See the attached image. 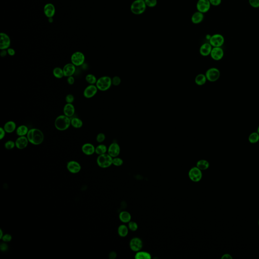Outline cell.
Wrapping results in <instances>:
<instances>
[{"mask_svg":"<svg viewBox=\"0 0 259 259\" xmlns=\"http://www.w3.org/2000/svg\"><path fill=\"white\" fill-rule=\"evenodd\" d=\"M27 137L29 142L34 145L41 144L44 140V135L43 132L37 128L29 130Z\"/></svg>","mask_w":259,"mask_h":259,"instance_id":"6da1fadb","label":"cell"},{"mask_svg":"<svg viewBox=\"0 0 259 259\" xmlns=\"http://www.w3.org/2000/svg\"><path fill=\"white\" fill-rule=\"evenodd\" d=\"M54 126L55 128L59 131H65L71 126V119L64 114L60 115L55 120Z\"/></svg>","mask_w":259,"mask_h":259,"instance_id":"7a4b0ae2","label":"cell"},{"mask_svg":"<svg viewBox=\"0 0 259 259\" xmlns=\"http://www.w3.org/2000/svg\"><path fill=\"white\" fill-rule=\"evenodd\" d=\"M112 78L107 75L98 78L96 86L99 91L104 92L109 90L112 85Z\"/></svg>","mask_w":259,"mask_h":259,"instance_id":"3957f363","label":"cell"},{"mask_svg":"<svg viewBox=\"0 0 259 259\" xmlns=\"http://www.w3.org/2000/svg\"><path fill=\"white\" fill-rule=\"evenodd\" d=\"M112 158L108 153L99 155L97 159V165L100 168L105 169L109 168L112 165Z\"/></svg>","mask_w":259,"mask_h":259,"instance_id":"277c9868","label":"cell"},{"mask_svg":"<svg viewBox=\"0 0 259 259\" xmlns=\"http://www.w3.org/2000/svg\"><path fill=\"white\" fill-rule=\"evenodd\" d=\"M146 8L144 0H136L131 5V10L133 13L139 15L144 12Z\"/></svg>","mask_w":259,"mask_h":259,"instance_id":"5b68a950","label":"cell"},{"mask_svg":"<svg viewBox=\"0 0 259 259\" xmlns=\"http://www.w3.org/2000/svg\"><path fill=\"white\" fill-rule=\"evenodd\" d=\"M71 63L75 65L76 67L82 66L85 61V56L81 52H75L71 56Z\"/></svg>","mask_w":259,"mask_h":259,"instance_id":"8992f818","label":"cell"},{"mask_svg":"<svg viewBox=\"0 0 259 259\" xmlns=\"http://www.w3.org/2000/svg\"><path fill=\"white\" fill-rule=\"evenodd\" d=\"M205 75L208 81L210 82H214L219 79L221 73L218 68L212 67L207 70Z\"/></svg>","mask_w":259,"mask_h":259,"instance_id":"52a82bcc","label":"cell"},{"mask_svg":"<svg viewBox=\"0 0 259 259\" xmlns=\"http://www.w3.org/2000/svg\"><path fill=\"white\" fill-rule=\"evenodd\" d=\"M209 42L213 47H221L224 44L225 38L221 34H215L211 36Z\"/></svg>","mask_w":259,"mask_h":259,"instance_id":"ba28073f","label":"cell"},{"mask_svg":"<svg viewBox=\"0 0 259 259\" xmlns=\"http://www.w3.org/2000/svg\"><path fill=\"white\" fill-rule=\"evenodd\" d=\"M188 176L193 182H198L202 180V171L196 166H194L189 171Z\"/></svg>","mask_w":259,"mask_h":259,"instance_id":"9c48e42d","label":"cell"},{"mask_svg":"<svg viewBox=\"0 0 259 259\" xmlns=\"http://www.w3.org/2000/svg\"><path fill=\"white\" fill-rule=\"evenodd\" d=\"M129 246L131 250L136 253L141 250L143 247V242L140 238L134 237L130 240Z\"/></svg>","mask_w":259,"mask_h":259,"instance_id":"30bf717a","label":"cell"},{"mask_svg":"<svg viewBox=\"0 0 259 259\" xmlns=\"http://www.w3.org/2000/svg\"><path fill=\"white\" fill-rule=\"evenodd\" d=\"M98 91L96 85H89L84 90L83 95L86 98H91L96 95Z\"/></svg>","mask_w":259,"mask_h":259,"instance_id":"8fae6325","label":"cell"},{"mask_svg":"<svg viewBox=\"0 0 259 259\" xmlns=\"http://www.w3.org/2000/svg\"><path fill=\"white\" fill-rule=\"evenodd\" d=\"M210 5L209 0H199L196 4V7L198 11L205 13L209 11Z\"/></svg>","mask_w":259,"mask_h":259,"instance_id":"7c38bea8","label":"cell"},{"mask_svg":"<svg viewBox=\"0 0 259 259\" xmlns=\"http://www.w3.org/2000/svg\"><path fill=\"white\" fill-rule=\"evenodd\" d=\"M66 167L68 171L72 174L78 173L81 171L82 169L80 163L75 161H71L68 162Z\"/></svg>","mask_w":259,"mask_h":259,"instance_id":"4fadbf2b","label":"cell"},{"mask_svg":"<svg viewBox=\"0 0 259 259\" xmlns=\"http://www.w3.org/2000/svg\"><path fill=\"white\" fill-rule=\"evenodd\" d=\"M121 152V148L119 144L116 142L111 143L108 148V153L112 158L118 157Z\"/></svg>","mask_w":259,"mask_h":259,"instance_id":"5bb4252c","label":"cell"},{"mask_svg":"<svg viewBox=\"0 0 259 259\" xmlns=\"http://www.w3.org/2000/svg\"><path fill=\"white\" fill-rule=\"evenodd\" d=\"M1 41H0V49L7 50L10 46L11 40L9 35L4 32L1 33Z\"/></svg>","mask_w":259,"mask_h":259,"instance_id":"9a60e30c","label":"cell"},{"mask_svg":"<svg viewBox=\"0 0 259 259\" xmlns=\"http://www.w3.org/2000/svg\"><path fill=\"white\" fill-rule=\"evenodd\" d=\"M224 51L221 47H213L210 53L212 59L216 61L220 60L224 56Z\"/></svg>","mask_w":259,"mask_h":259,"instance_id":"2e32d148","label":"cell"},{"mask_svg":"<svg viewBox=\"0 0 259 259\" xmlns=\"http://www.w3.org/2000/svg\"><path fill=\"white\" fill-rule=\"evenodd\" d=\"M28 139L27 138V136H18L17 138L16 139L15 141V145L17 148L18 149H24L27 148L28 146Z\"/></svg>","mask_w":259,"mask_h":259,"instance_id":"e0dca14e","label":"cell"},{"mask_svg":"<svg viewBox=\"0 0 259 259\" xmlns=\"http://www.w3.org/2000/svg\"><path fill=\"white\" fill-rule=\"evenodd\" d=\"M63 71L65 77L67 78L71 76H73L76 71V66L72 63H68L64 66Z\"/></svg>","mask_w":259,"mask_h":259,"instance_id":"ac0fdd59","label":"cell"},{"mask_svg":"<svg viewBox=\"0 0 259 259\" xmlns=\"http://www.w3.org/2000/svg\"><path fill=\"white\" fill-rule=\"evenodd\" d=\"M82 150L86 155H92L95 153V147L92 143H85L82 145Z\"/></svg>","mask_w":259,"mask_h":259,"instance_id":"d6986e66","label":"cell"},{"mask_svg":"<svg viewBox=\"0 0 259 259\" xmlns=\"http://www.w3.org/2000/svg\"><path fill=\"white\" fill-rule=\"evenodd\" d=\"M75 108L72 103H66L64 106V114L69 118H72L75 113Z\"/></svg>","mask_w":259,"mask_h":259,"instance_id":"ffe728a7","label":"cell"},{"mask_svg":"<svg viewBox=\"0 0 259 259\" xmlns=\"http://www.w3.org/2000/svg\"><path fill=\"white\" fill-rule=\"evenodd\" d=\"M45 14L48 18L53 17L55 13V8L51 3H48L44 8Z\"/></svg>","mask_w":259,"mask_h":259,"instance_id":"44dd1931","label":"cell"},{"mask_svg":"<svg viewBox=\"0 0 259 259\" xmlns=\"http://www.w3.org/2000/svg\"><path fill=\"white\" fill-rule=\"evenodd\" d=\"M212 49V46L210 43H205L200 47L199 49V53L202 56H209L210 54Z\"/></svg>","mask_w":259,"mask_h":259,"instance_id":"7402d4cb","label":"cell"},{"mask_svg":"<svg viewBox=\"0 0 259 259\" xmlns=\"http://www.w3.org/2000/svg\"><path fill=\"white\" fill-rule=\"evenodd\" d=\"M3 128L6 131V133L11 134L16 131L17 125L14 121H8L5 124Z\"/></svg>","mask_w":259,"mask_h":259,"instance_id":"603a6c76","label":"cell"},{"mask_svg":"<svg viewBox=\"0 0 259 259\" xmlns=\"http://www.w3.org/2000/svg\"><path fill=\"white\" fill-rule=\"evenodd\" d=\"M29 130L27 126L22 125L17 127L16 133L18 136H25L27 135Z\"/></svg>","mask_w":259,"mask_h":259,"instance_id":"cb8c5ba5","label":"cell"},{"mask_svg":"<svg viewBox=\"0 0 259 259\" xmlns=\"http://www.w3.org/2000/svg\"><path fill=\"white\" fill-rule=\"evenodd\" d=\"M131 215L128 212L122 211L121 212L119 215V219L122 222L127 223L131 221Z\"/></svg>","mask_w":259,"mask_h":259,"instance_id":"d4e9b609","label":"cell"},{"mask_svg":"<svg viewBox=\"0 0 259 259\" xmlns=\"http://www.w3.org/2000/svg\"><path fill=\"white\" fill-rule=\"evenodd\" d=\"M203 18H204V16H203V13L202 12L197 11V12H195L192 16V22L194 24H199L202 21Z\"/></svg>","mask_w":259,"mask_h":259,"instance_id":"484cf974","label":"cell"},{"mask_svg":"<svg viewBox=\"0 0 259 259\" xmlns=\"http://www.w3.org/2000/svg\"><path fill=\"white\" fill-rule=\"evenodd\" d=\"M195 82L198 86H203L206 83L207 78L205 75L200 74L197 75L195 78Z\"/></svg>","mask_w":259,"mask_h":259,"instance_id":"4316f807","label":"cell"},{"mask_svg":"<svg viewBox=\"0 0 259 259\" xmlns=\"http://www.w3.org/2000/svg\"><path fill=\"white\" fill-rule=\"evenodd\" d=\"M129 229L128 227L122 224L121 225L119 226L118 229V234L122 237H126L129 233Z\"/></svg>","mask_w":259,"mask_h":259,"instance_id":"83f0119b","label":"cell"},{"mask_svg":"<svg viewBox=\"0 0 259 259\" xmlns=\"http://www.w3.org/2000/svg\"><path fill=\"white\" fill-rule=\"evenodd\" d=\"M196 167L202 171H205L209 168L210 163L208 161L205 159H200L196 163Z\"/></svg>","mask_w":259,"mask_h":259,"instance_id":"f1b7e54d","label":"cell"},{"mask_svg":"<svg viewBox=\"0 0 259 259\" xmlns=\"http://www.w3.org/2000/svg\"><path fill=\"white\" fill-rule=\"evenodd\" d=\"M151 255L148 252L145 251H138L136 252L135 255L136 259H151Z\"/></svg>","mask_w":259,"mask_h":259,"instance_id":"f546056e","label":"cell"},{"mask_svg":"<svg viewBox=\"0 0 259 259\" xmlns=\"http://www.w3.org/2000/svg\"><path fill=\"white\" fill-rule=\"evenodd\" d=\"M83 122L80 118L75 117L71 119V126L75 129H80L82 127Z\"/></svg>","mask_w":259,"mask_h":259,"instance_id":"4dcf8cb0","label":"cell"},{"mask_svg":"<svg viewBox=\"0 0 259 259\" xmlns=\"http://www.w3.org/2000/svg\"><path fill=\"white\" fill-rule=\"evenodd\" d=\"M108 148L105 145L101 144L95 147V153L98 155H103L108 152Z\"/></svg>","mask_w":259,"mask_h":259,"instance_id":"1f68e13d","label":"cell"},{"mask_svg":"<svg viewBox=\"0 0 259 259\" xmlns=\"http://www.w3.org/2000/svg\"><path fill=\"white\" fill-rule=\"evenodd\" d=\"M53 75L56 78L58 79L62 78L63 77H64L63 68L59 67H56L53 69Z\"/></svg>","mask_w":259,"mask_h":259,"instance_id":"d6a6232c","label":"cell"},{"mask_svg":"<svg viewBox=\"0 0 259 259\" xmlns=\"http://www.w3.org/2000/svg\"><path fill=\"white\" fill-rule=\"evenodd\" d=\"M85 80L89 85H96L98 79L95 75L89 74L86 76Z\"/></svg>","mask_w":259,"mask_h":259,"instance_id":"836d02e7","label":"cell"},{"mask_svg":"<svg viewBox=\"0 0 259 259\" xmlns=\"http://www.w3.org/2000/svg\"><path fill=\"white\" fill-rule=\"evenodd\" d=\"M249 141L250 143L255 144L259 141V134L257 132H253L249 135Z\"/></svg>","mask_w":259,"mask_h":259,"instance_id":"e575fe53","label":"cell"},{"mask_svg":"<svg viewBox=\"0 0 259 259\" xmlns=\"http://www.w3.org/2000/svg\"><path fill=\"white\" fill-rule=\"evenodd\" d=\"M5 148L7 150H11L13 149L14 147H16L15 142H14L12 140H8L6 141L4 144Z\"/></svg>","mask_w":259,"mask_h":259,"instance_id":"d590c367","label":"cell"},{"mask_svg":"<svg viewBox=\"0 0 259 259\" xmlns=\"http://www.w3.org/2000/svg\"><path fill=\"white\" fill-rule=\"evenodd\" d=\"M124 163V161L121 158L115 157L112 159V165L116 166H120Z\"/></svg>","mask_w":259,"mask_h":259,"instance_id":"8d00e7d4","label":"cell"},{"mask_svg":"<svg viewBox=\"0 0 259 259\" xmlns=\"http://www.w3.org/2000/svg\"><path fill=\"white\" fill-rule=\"evenodd\" d=\"M128 228L129 230L131 231H137L138 228V225L137 224V223L134 221H130L128 223Z\"/></svg>","mask_w":259,"mask_h":259,"instance_id":"74e56055","label":"cell"},{"mask_svg":"<svg viewBox=\"0 0 259 259\" xmlns=\"http://www.w3.org/2000/svg\"><path fill=\"white\" fill-rule=\"evenodd\" d=\"M105 139H106L105 135L104 133H100L96 136V139L97 142H98L99 143H101L103 142L104 141Z\"/></svg>","mask_w":259,"mask_h":259,"instance_id":"f35d334b","label":"cell"},{"mask_svg":"<svg viewBox=\"0 0 259 259\" xmlns=\"http://www.w3.org/2000/svg\"><path fill=\"white\" fill-rule=\"evenodd\" d=\"M121 82L122 80H121V78L119 76H115L112 78V85L115 86H119L121 84Z\"/></svg>","mask_w":259,"mask_h":259,"instance_id":"ab89813d","label":"cell"},{"mask_svg":"<svg viewBox=\"0 0 259 259\" xmlns=\"http://www.w3.org/2000/svg\"><path fill=\"white\" fill-rule=\"evenodd\" d=\"M146 6L149 7H153L157 4V0H144Z\"/></svg>","mask_w":259,"mask_h":259,"instance_id":"60d3db41","label":"cell"},{"mask_svg":"<svg viewBox=\"0 0 259 259\" xmlns=\"http://www.w3.org/2000/svg\"><path fill=\"white\" fill-rule=\"evenodd\" d=\"M75 100V97L74 95L71 94H69L66 95L65 97V101L66 103H72Z\"/></svg>","mask_w":259,"mask_h":259,"instance_id":"b9f144b4","label":"cell"},{"mask_svg":"<svg viewBox=\"0 0 259 259\" xmlns=\"http://www.w3.org/2000/svg\"><path fill=\"white\" fill-rule=\"evenodd\" d=\"M249 4L254 8H259V0H249Z\"/></svg>","mask_w":259,"mask_h":259,"instance_id":"7bdbcfd3","label":"cell"},{"mask_svg":"<svg viewBox=\"0 0 259 259\" xmlns=\"http://www.w3.org/2000/svg\"><path fill=\"white\" fill-rule=\"evenodd\" d=\"M12 239V236L10 234H5L3 235L2 240H3V242H5V243H9V242L11 241Z\"/></svg>","mask_w":259,"mask_h":259,"instance_id":"ee69618b","label":"cell"},{"mask_svg":"<svg viewBox=\"0 0 259 259\" xmlns=\"http://www.w3.org/2000/svg\"><path fill=\"white\" fill-rule=\"evenodd\" d=\"M0 249L2 252H6L8 250V246L6 243H2L0 244Z\"/></svg>","mask_w":259,"mask_h":259,"instance_id":"f6af8a7d","label":"cell"},{"mask_svg":"<svg viewBox=\"0 0 259 259\" xmlns=\"http://www.w3.org/2000/svg\"><path fill=\"white\" fill-rule=\"evenodd\" d=\"M210 5L213 6H218L221 4L222 0H209Z\"/></svg>","mask_w":259,"mask_h":259,"instance_id":"bcb514c9","label":"cell"},{"mask_svg":"<svg viewBox=\"0 0 259 259\" xmlns=\"http://www.w3.org/2000/svg\"><path fill=\"white\" fill-rule=\"evenodd\" d=\"M6 131L3 127H0V139L2 140L6 135Z\"/></svg>","mask_w":259,"mask_h":259,"instance_id":"7dc6e473","label":"cell"},{"mask_svg":"<svg viewBox=\"0 0 259 259\" xmlns=\"http://www.w3.org/2000/svg\"><path fill=\"white\" fill-rule=\"evenodd\" d=\"M75 78H74L73 76H71V77H67V82L68 84L70 85H74V83H75Z\"/></svg>","mask_w":259,"mask_h":259,"instance_id":"c3c4849f","label":"cell"},{"mask_svg":"<svg viewBox=\"0 0 259 259\" xmlns=\"http://www.w3.org/2000/svg\"><path fill=\"white\" fill-rule=\"evenodd\" d=\"M8 52V54L9 55L11 56H13L15 54V51L14 49L11 48H9L7 49Z\"/></svg>","mask_w":259,"mask_h":259,"instance_id":"681fc988","label":"cell"},{"mask_svg":"<svg viewBox=\"0 0 259 259\" xmlns=\"http://www.w3.org/2000/svg\"><path fill=\"white\" fill-rule=\"evenodd\" d=\"M116 253L115 252H111L109 253V258L110 259H115L116 258Z\"/></svg>","mask_w":259,"mask_h":259,"instance_id":"f907efd6","label":"cell"},{"mask_svg":"<svg viewBox=\"0 0 259 259\" xmlns=\"http://www.w3.org/2000/svg\"><path fill=\"white\" fill-rule=\"evenodd\" d=\"M221 259H232V257L231 256L230 254H225L223 255L222 257H221Z\"/></svg>","mask_w":259,"mask_h":259,"instance_id":"816d5d0a","label":"cell"},{"mask_svg":"<svg viewBox=\"0 0 259 259\" xmlns=\"http://www.w3.org/2000/svg\"><path fill=\"white\" fill-rule=\"evenodd\" d=\"M8 52L7 50H1L0 55L2 57H4L7 55Z\"/></svg>","mask_w":259,"mask_h":259,"instance_id":"f5cc1de1","label":"cell"},{"mask_svg":"<svg viewBox=\"0 0 259 259\" xmlns=\"http://www.w3.org/2000/svg\"><path fill=\"white\" fill-rule=\"evenodd\" d=\"M4 235V234H3V230L2 229H0V239H2V237H3Z\"/></svg>","mask_w":259,"mask_h":259,"instance_id":"db71d44e","label":"cell"},{"mask_svg":"<svg viewBox=\"0 0 259 259\" xmlns=\"http://www.w3.org/2000/svg\"><path fill=\"white\" fill-rule=\"evenodd\" d=\"M49 21L50 22H52L53 21V17L49 18Z\"/></svg>","mask_w":259,"mask_h":259,"instance_id":"11a10c76","label":"cell"},{"mask_svg":"<svg viewBox=\"0 0 259 259\" xmlns=\"http://www.w3.org/2000/svg\"><path fill=\"white\" fill-rule=\"evenodd\" d=\"M257 132H258V133H259V127H258V129H257Z\"/></svg>","mask_w":259,"mask_h":259,"instance_id":"9f6ffc18","label":"cell"},{"mask_svg":"<svg viewBox=\"0 0 259 259\" xmlns=\"http://www.w3.org/2000/svg\"><path fill=\"white\" fill-rule=\"evenodd\" d=\"M258 225H259V222H258Z\"/></svg>","mask_w":259,"mask_h":259,"instance_id":"6f0895ef","label":"cell"}]
</instances>
